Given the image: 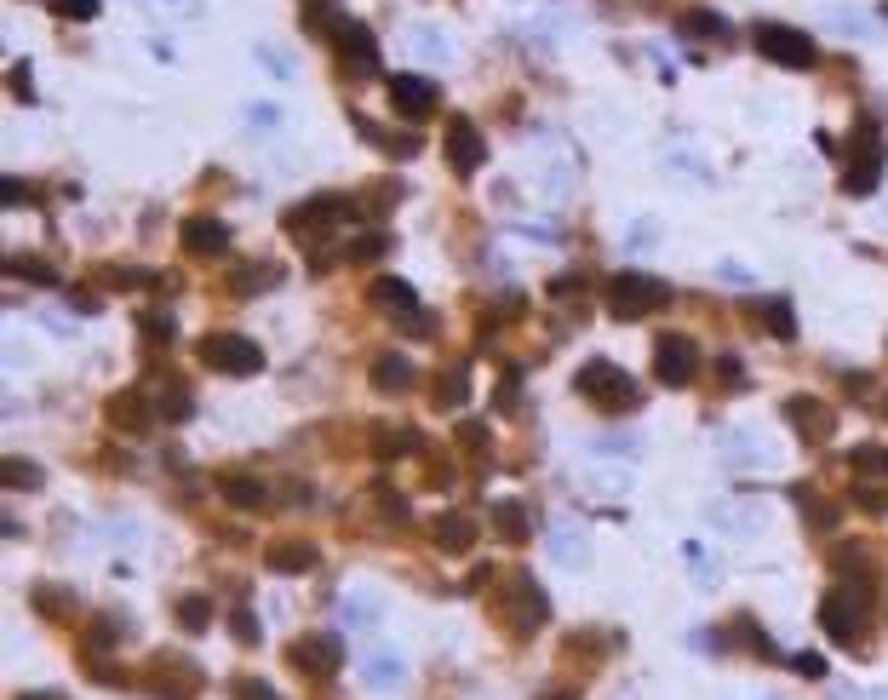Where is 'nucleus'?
<instances>
[{
  "label": "nucleus",
  "instance_id": "f257e3e1",
  "mask_svg": "<svg viewBox=\"0 0 888 700\" xmlns=\"http://www.w3.org/2000/svg\"><path fill=\"white\" fill-rule=\"evenodd\" d=\"M573 391L585 396L591 408H602V414H630V408L642 403V385L630 380L619 362H607V357H591L585 368H579L573 373Z\"/></svg>",
  "mask_w": 888,
  "mask_h": 700
},
{
  "label": "nucleus",
  "instance_id": "f03ea898",
  "mask_svg": "<svg viewBox=\"0 0 888 700\" xmlns=\"http://www.w3.org/2000/svg\"><path fill=\"white\" fill-rule=\"evenodd\" d=\"M665 298H671V287L659 276H648V270H619V276H607V287H602V305L614 321H642L665 305Z\"/></svg>",
  "mask_w": 888,
  "mask_h": 700
},
{
  "label": "nucleus",
  "instance_id": "7ed1b4c3",
  "mask_svg": "<svg viewBox=\"0 0 888 700\" xmlns=\"http://www.w3.org/2000/svg\"><path fill=\"white\" fill-rule=\"evenodd\" d=\"M144 684L161 700H195L201 684H207V671H201L184 648H156V655L144 661Z\"/></svg>",
  "mask_w": 888,
  "mask_h": 700
},
{
  "label": "nucleus",
  "instance_id": "20e7f679",
  "mask_svg": "<svg viewBox=\"0 0 888 700\" xmlns=\"http://www.w3.org/2000/svg\"><path fill=\"white\" fill-rule=\"evenodd\" d=\"M195 357H201V368L230 373V380H247V373H264V350L252 345L247 334H207V339L195 345Z\"/></svg>",
  "mask_w": 888,
  "mask_h": 700
},
{
  "label": "nucleus",
  "instance_id": "39448f33",
  "mask_svg": "<svg viewBox=\"0 0 888 700\" xmlns=\"http://www.w3.org/2000/svg\"><path fill=\"white\" fill-rule=\"evenodd\" d=\"M545 614H550V603H545V591L527 580V574H511L504 580V591H499V620H504V632H516V637H533L545 626Z\"/></svg>",
  "mask_w": 888,
  "mask_h": 700
},
{
  "label": "nucleus",
  "instance_id": "423d86ee",
  "mask_svg": "<svg viewBox=\"0 0 888 700\" xmlns=\"http://www.w3.org/2000/svg\"><path fill=\"white\" fill-rule=\"evenodd\" d=\"M883 161H888L883 133L872 127V121H859V127H854V144H849V167H843V190H849V195H872V190L883 184Z\"/></svg>",
  "mask_w": 888,
  "mask_h": 700
},
{
  "label": "nucleus",
  "instance_id": "0eeeda50",
  "mask_svg": "<svg viewBox=\"0 0 888 700\" xmlns=\"http://www.w3.org/2000/svg\"><path fill=\"white\" fill-rule=\"evenodd\" d=\"M820 626L831 643H859L866 637V597H859V586H831L820 597Z\"/></svg>",
  "mask_w": 888,
  "mask_h": 700
},
{
  "label": "nucleus",
  "instance_id": "6e6552de",
  "mask_svg": "<svg viewBox=\"0 0 888 700\" xmlns=\"http://www.w3.org/2000/svg\"><path fill=\"white\" fill-rule=\"evenodd\" d=\"M756 53H763L769 64H779V69H815V41H808L802 30H792V23H756Z\"/></svg>",
  "mask_w": 888,
  "mask_h": 700
},
{
  "label": "nucleus",
  "instance_id": "1a4fd4ad",
  "mask_svg": "<svg viewBox=\"0 0 888 700\" xmlns=\"http://www.w3.org/2000/svg\"><path fill=\"white\" fill-rule=\"evenodd\" d=\"M653 373H659V380H665L671 391L688 385L694 373H699V345H694L688 334H659V339H653Z\"/></svg>",
  "mask_w": 888,
  "mask_h": 700
},
{
  "label": "nucleus",
  "instance_id": "9d476101",
  "mask_svg": "<svg viewBox=\"0 0 888 700\" xmlns=\"http://www.w3.org/2000/svg\"><path fill=\"white\" fill-rule=\"evenodd\" d=\"M287 661H293V671H304V678H333V671L344 666V643L333 637V632H310V637H298L293 648H287Z\"/></svg>",
  "mask_w": 888,
  "mask_h": 700
},
{
  "label": "nucleus",
  "instance_id": "9b49d317",
  "mask_svg": "<svg viewBox=\"0 0 888 700\" xmlns=\"http://www.w3.org/2000/svg\"><path fill=\"white\" fill-rule=\"evenodd\" d=\"M785 419H792V431L808 448H826L836 437V414H831V403H820V396H785Z\"/></svg>",
  "mask_w": 888,
  "mask_h": 700
},
{
  "label": "nucleus",
  "instance_id": "f8f14e48",
  "mask_svg": "<svg viewBox=\"0 0 888 700\" xmlns=\"http://www.w3.org/2000/svg\"><path fill=\"white\" fill-rule=\"evenodd\" d=\"M481 161H488V144H481L476 121L470 115H447V167L459 172V179H476Z\"/></svg>",
  "mask_w": 888,
  "mask_h": 700
},
{
  "label": "nucleus",
  "instance_id": "ddd939ff",
  "mask_svg": "<svg viewBox=\"0 0 888 700\" xmlns=\"http://www.w3.org/2000/svg\"><path fill=\"white\" fill-rule=\"evenodd\" d=\"M373 305L385 311V316H396L408 334H430V328H424V311H419V293L401 282V276H378V282H373Z\"/></svg>",
  "mask_w": 888,
  "mask_h": 700
},
{
  "label": "nucleus",
  "instance_id": "4468645a",
  "mask_svg": "<svg viewBox=\"0 0 888 700\" xmlns=\"http://www.w3.org/2000/svg\"><path fill=\"white\" fill-rule=\"evenodd\" d=\"M339 218H355V202H344V195H310L304 207L287 213V230L310 241V236H321L327 224H339Z\"/></svg>",
  "mask_w": 888,
  "mask_h": 700
},
{
  "label": "nucleus",
  "instance_id": "2eb2a0df",
  "mask_svg": "<svg viewBox=\"0 0 888 700\" xmlns=\"http://www.w3.org/2000/svg\"><path fill=\"white\" fill-rule=\"evenodd\" d=\"M104 419L115 425L121 437H138L149 419H156V396H149L144 385H133V391H115L110 403H104Z\"/></svg>",
  "mask_w": 888,
  "mask_h": 700
},
{
  "label": "nucleus",
  "instance_id": "dca6fc26",
  "mask_svg": "<svg viewBox=\"0 0 888 700\" xmlns=\"http://www.w3.org/2000/svg\"><path fill=\"white\" fill-rule=\"evenodd\" d=\"M390 104L408 121H424L430 110L442 104V87L430 81V75H390Z\"/></svg>",
  "mask_w": 888,
  "mask_h": 700
},
{
  "label": "nucleus",
  "instance_id": "f3484780",
  "mask_svg": "<svg viewBox=\"0 0 888 700\" xmlns=\"http://www.w3.org/2000/svg\"><path fill=\"white\" fill-rule=\"evenodd\" d=\"M333 46H339V58L350 64V75H373L378 69V41H373V30L367 23H355V18H344L339 23V35H333Z\"/></svg>",
  "mask_w": 888,
  "mask_h": 700
},
{
  "label": "nucleus",
  "instance_id": "a211bd4d",
  "mask_svg": "<svg viewBox=\"0 0 888 700\" xmlns=\"http://www.w3.org/2000/svg\"><path fill=\"white\" fill-rule=\"evenodd\" d=\"M184 253L195 259H218V253H230V224L224 218H184Z\"/></svg>",
  "mask_w": 888,
  "mask_h": 700
},
{
  "label": "nucleus",
  "instance_id": "6ab92c4d",
  "mask_svg": "<svg viewBox=\"0 0 888 700\" xmlns=\"http://www.w3.org/2000/svg\"><path fill=\"white\" fill-rule=\"evenodd\" d=\"M836 574H843L849 586H859V591H872L877 586V568H872V545H859V540H849V545H836Z\"/></svg>",
  "mask_w": 888,
  "mask_h": 700
},
{
  "label": "nucleus",
  "instance_id": "aec40b11",
  "mask_svg": "<svg viewBox=\"0 0 888 700\" xmlns=\"http://www.w3.org/2000/svg\"><path fill=\"white\" fill-rule=\"evenodd\" d=\"M190 414H195V403H190V385L178 380V373H161V380H156V419L184 425Z\"/></svg>",
  "mask_w": 888,
  "mask_h": 700
},
{
  "label": "nucleus",
  "instance_id": "412c9836",
  "mask_svg": "<svg viewBox=\"0 0 888 700\" xmlns=\"http://www.w3.org/2000/svg\"><path fill=\"white\" fill-rule=\"evenodd\" d=\"M218 494L230 499L236 511H259L264 506V483L247 477V471H218Z\"/></svg>",
  "mask_w": 888,
  "mask_h": 700
},
{
  "label": "nucleus",
  "instance_id": "4be33fe9",
  "mask_svg": "<svg viewBox=\"0 0 888 700\" xmlns=\"http://www.w3.org/2000/svg\"><path fill=\"white\" fill-rule=\"evenodd\" d=\"M430 534H436L442 552H470V545H476V517H465V511H442Z\"/></svg>",
  "mask_w": 888,
  "mask_h": 700
},
{
  "label": "nucleus",
  "instance_id": "5701e85b",
  "mask_svg": "<svg viewBox=\"0 0 888 700\" xmlns=\"http://www.w3.org/2000/svg\"><path fill=\"white\" fill-rule=\"evenodd\" d=\"M792 499H797V511H802V522H808L815 534H831V529H836V506H831L826 494H815L808 483H797V488H792Z\"/></svg>",
  "mask_w": 888,
  "mask_h": 700
},
{
  "label": "nucleus",
  "instance_id": "b1692460",
  "mask_svg": "<svg viewBox=\"0 0 888 700\" xmlns=\"http://www.w3.org/2000/svg\"><path fill=\"white\" fill-rule=\"evenodd\" d=\"M270 568L275 574H310L316 568V545L310 540H275L270 545Z\"/></svg>",
  "mask_w": 888,
  "mask_h": 700
},
{
  "label": "nucleus",
  "instance_id": "393cba45",
  "mask_svg": "<svg viewBox=\"0 0 888 700\" xmlns=\"http://www.w3.org/2000/svg\"><path fill=\"white\" fill-rule=\"evenodd\" d=\"M527 529H533V517H527L522 499H499V506H493V534H499L504 545H522Z\"/></svg>",
  "mask_w": 888,
  "mask_h": 700
},
{
  "label": "nucleus",
  "instance_id": "a878e982",
  "mask_svg": "<svg viewBox=\"0 0 888 700\" xmlns=\"http://www.w3.org/2000/svg\"><path fill=\"white\" fill-rule=\"evenodd\" d=\"M373 385L385 391V396L413 391V362H408V357H378V362H373Z\"/></svg>",
  "mask_w": 888,
  "mask_h": 700
},
{
  "label": "nucleus",
  "instance_id": "bb28decb",
  "mask_svg": "<svg viewBox=\"0 0 888 700\" xmlns=\"http://www.w3.org/2000/svg\"><path fill=\"white\" fill-rule=\"evenodd\" d=\"M172 620H178V626H184V632H207V626H213V597H201V591H184V597H178V603H172Z\"/></svg>",
  "mask_w": 888,
  "mask_h": 700
},
{
  "label": "nucleus",
  "instance_id": "cd10ccee",
  "mask_svg": "<svg viewBox=\"0 0 888 700\" xmlns=\"http://www.w3.org/2000/svg\"><path fill=\"white\" fill-rule=\"evenodd\" d=\"M849 465H854L866 483H888V448H883V442H859L854 454H849Z\"/></svg>",
  "mask_w": 888,
  "mask_h": 700
},
{
  "label": "nucleus",
  "instance_id": "c85d7f7f",
  "mask_svg": "<svg viewBox=\"0 0 888 700\" xmlns=\"http://www.w3.org/2000/svg\"><path fill=\"white\" fill-rule=\"evenodd\" d=\"M390 253V236L385 230H362L350 247H344V264H373V259H385Z\"/></svg>",
  "mask_w": 888,
  "mask_h": 700
},
{
  "label": "nucleus",
  "instance_id": "c756f323",
  "mask_svg": "<svg viewBox=\"0 0 888 700\" xmlns=\"http://www.w3.org/2000/svg\"><path fill=\"white\" fill-rule=\"evenodd\" d=\"M401 202V184H367V195L355 202V218H378Z\"/></svg>",
  "mask_w": 888,
  "mask_h": 700
},
{
  "label": "nucleus",
  "instance_id": "7c9ffc66",
  "mask_svg": "<svg viewBox=\"0 0 888 700\" xmlns=\"http://www.w3.org/2000/svg\"><path fill=\"white\" fill-rule=\"evenodd\" d=\"M676 30L682 35H705V41H728V18H717V12H682Z\"/></svg>",
  "mask_w": 888,
  "mask_h": 700
},
{
  "label": "nucleus",
  "instance_id": "2f4dec72",
  "mask_svg": "<svg viewBox=\"0 0 888 700\" xmlns=\"http://www.w3.org/2000/svg\"><path fill=\"white\" fill-rule=\"evenodd\" d=\"M419 448H424V437L419 431H373V454H419Z\"/></svg>",
  "mask_w": 888,
  "mask_h": 700
},
{
  "label": "nucleus",
  "instance_id": "473e14b6",
  "mask_svg": "<svg viewBox=\"0 0 888 700\" xmlns=\"http://www.w3.org/2000/svg\"><path fill=\"white\" fill-rule=\"evenodd\" d=\"M0 483H7V488H23V494H35L46 477H41V465H35V460H18V454H12L7 471H0Z\"/></svg>",
  "mask_w": 888,
  "mask_h": 700
},
{
  "label": "nucleus",
  "instance_id": "72a5a7b5",
  "mask_svg": "<svg viewBox=\"0 0 888 700\" xmlns=\"http://www.w3.org/2000/svg\"><path fill=\"white\" fill-rule=\"evenodd\" d=\"M7 276H23V282L53 287V282H58V270H53V264H41V259H30V253H12V259H7Z\"/></svg>",
  "mask_w": 888,
  "mask_h": 700
},
{
  "label": "nucleus",
  "instance_id": "f704fd0d",
  "mask_svg": "<svg viewBox=\"0 0 888 700\" xmlns=\"http://www.w3.org/2000/svg\"><path fill=\"white\" fill-rule=\"evenodd\" d=\"M756 311H763V321H769L774 339H797V316H792V305H785V298H769V305H756Z\"/></svg>",
  "mask_w": 888,
  "mask_h": 700
},
{
  "label": "nucleus",
  "instance_id": "c9c22d12",
  "mask_svg": "<svg viewBox=\"0 0 888 700\" xmlns=\"http://www.w3.org/2000/svg\"><path fill=\"white\" fill-rule=\"evenodd\" d=\"M304 30H310V35H339L333 0H304Z\"/></svg>",
  "mask_w": 888,
  "mask_h": 700
},
{
  "label": "nucleus",
  "instance_id": "e433bc0d",
  "mask_svg": "<svg viewBox=\"0 0 888 700\" xmlns=\"http://www.w3.org/2000/svg\"><path fill=\"white\" fill-rule=\"evenodd\" d=\"M465 396H470V380L459 368L442 373V385H436V408H465Z\"/></svg>",
  "mask_w": 888,
  "mask_h": 700
},
{
  "label": "nucleus",
  "instance_id": "4c0bfd02",
  "mask_svg": "<svg viewBox=\"0 0 888 700\" xmlns=\"http://www.w3.org/2000/svg\"><path fill=\"white\" fill-rule=\"evenodd\" d=\"M270 282H275V270H270V264H241L236 276H230V287H236V293H264Z\"/></svg>",
  "mask_w": 888,
  "mask_h": 700
},
{
  "label": "nucleus",
  "instance_id": "58836bf2",
  "mask_svg": "<svg viewBox=\"0 0 888 700\" xmlns=\"http://www.w3.org/2000/svg\"><path fill=\"white\" fill-rule=\"evenodd\" d=\"M401 678H408V666H401L396 655H373L367 661V684L378 689V684H401Z\"/></svg>",
  "mask_w": 888,
  "mask_h": 700
},
{
  "label": "nucleus",
  "instance_id": "ea45409f",
  "mask_svg": "<svg viewBox=\"0 0 888 700\" xmlns=\"http://www.w3.org/2000/svg\"><path fill=\"white\" fill-rule=\"evenodd\" d=\"M98 282H104V287H144V282H161V276H144V270H126V264H104V270H98Z\"/></svg>",
  "mask_w": 888,
  "mask_h": 700
},
{
  "label": "nucleus",
  "instance_id": "a19ab883",
  "mask_svg": "<svg viewBox=\"0 0 888 700\" xmlns=\"http://www.w3.org/2000/svg\"><path fill=\"white\" fill-rule=\"evenodd\" d=\"M138 328H144L149 345H172V316H167V311H144V316H138Z\"/></svg>",
  "mask_w": 888,
  "mask_h": 700
},
{
  "label": "nucleus",
  "instance_id": "79ce46f5",
  "mask_svg": "<svg viewBox=\"0 0 888 700\" xmlns=\"http://www.w3.org/2000/svg\"><path fill=\"white\" fill-rule=\"evenodd\" d=\"M230 632H236L241 643H259V637H264V626H259V614H252L247 603H241V609L230 614Z\"/></svg>",
  "mask_w": 888,
  "mask_h": 700
},
{
  "label": "nucleus",
  "instance_id": "37998d69",
  "mask_svg": "<svg viewBox=\"0 0 888 700\" xmlns=\"http://www.w3.org/2000/svg\"><path fill=\"white\" fill-rule=\"evenodd\" d=\"M58 18H69V23H87V18H98V0H46Z\"/></svg>",
  "mask_w": 888,
  "mask_h": 700
},
{
  "label": "nucleus",
  "instance_id": "c03bdc74",
  "mask_svg": "<svg viewBox=\"0 0 888 700\" xmlns=\"http://www.w3.org/2000/svg\"><path fill=\"white\" fill-rule=\"evenodd\" d=\"M230 695H236V700H282V695H275L264 678H236V684H230Z\"/></svg>",
  "mask_w": 888,
  "mask_h": 700
},
{
  "label": "nucleus",
  "instance_id": "a18cd8bd",
  "mask_svg": "<svg viewBox=\"0 0 888 700\" xmlns=\"http://www.w3.org/2000/svg\"><path fill=\"white\" fill-rule=\"evenodd\" d=\"M35 597H41V614H69V603H75V597L58 591V586H35Z\"/></svg>",
  "mask_w": 888,
  "mask_h": 700
},
{
  "label": "nucleus",
  "instance_id": "49530a36",
  "mask_svg": "<svg viewBox=\"0 0 888 700\" xmlns=\"http://www.w3.org/2000/svg\"><path fill=\"white\" fill-rule=\"evenodd\" d=\"M556 557H562V563H585V540L568 534V529H556Z\"/></svg>",
  "mask_w": 888,
  "mask_h": 700
},
{
  "label": "nucleus",
  "instance_id": "de8ad7c7",
  "mask_svg": "<svg viewBox=\"0 0 888 700\" xmlns=\"http://www.w3.org/2000/svg\"><path fill=\"white\" fill-rule=\"evenodd\" d=\"M854 506H859V511H872V517H877V511H883V506H888V494H883V488H872V483H859V488H854Z\"/></svg>",
  "mask_w": 888,
  "mask_h": 700
},
{
  "label": "nucleus",
  "instance_id": "09e8293b",
  "mask_svg": "<svg viewBox=\"0 0 888 700\" xmlns=\"http://www.w3.org/2000/svg\"><path fill=\"white\" fill-rule=\"evenodd\" d=\"M344 620H350V626H367V620H373V597H367V591H355V597H350V609H344Z\"/></svg>",
  "mask_w": 888,
  "mask_h": 700
},
{
  "label": "nucleus",
  "instance_id": "8fccbe9b",
  "mask_svg": "<svg viewBox=\"0 0 888 700\" xmlns=\"http://www.w3.org/2000/svg\"><path fill=\"white\" fill-rule=\"evenodd\" d=\"M12 92H18V104H35V81H30V64H18V69H12Z\"/></svg>",
  "mask_w": 888,
  "mask_h": 700
},
{
  "label": "nucleus",
  "instance_id": "3c124183",
  "mask_svg": "<svg viewBox=\"0 0 888 700\" xmlns=\"http://www.w3.org/2000/svg\"><path fill=\"white\" fill-rule=\"evenodd\" d=\"M0 190H7V207H23V202H35V184H23V179H7Z\"/></svg>",
  "mask_w": 888,
  "mask_h": 700
},
{
  "label": "nucleus",
  "instance_id": "603ef678",
  "mask_svg": "<svg viewBox=\"0 0 888 700\" xmlns=\"http://www.w3.org/2000/svg\"><path fill=\"white\" fill-rule=\"evenodd\" d=\"M459 442H465V448H488V425H481V419H465V425H459Z\"/></svg>",
  "mask_w": 888,
  "mask_h": 700
},
{
  "label": "nucleus",
  "instance_id": "864d4df0",
  "mask_svg": "<svg viewBox=\"0 0 888 700\" xmlns=\"http://www.w3.org/2000/svg\"><path fill=\"white\" fill-rule=\"evenodd\" d=\"M717 380H722V391H740V362L722 357V362H717Z\"/></svg>",
  "mask_w": 888,
  "mask_h": 700
},
{
  "label": "nucleus",
  "instance_id": "5fc2aeb1",
  "mask_svg": "<svg viewBox=\"0 0 888 700\" xmlns=\"http://www.w3.org/2000/svg\"><path fill=\"white\" fill-rule=\"evenodd\" d=\"M792 666L802 671V678H826V661H820V655H797Z\"/></svg>",
  "mask_w": 888,
  "mask_h": 700
},
{
  "label": "nucleus",
  "instance_id": "6e6d98bb",
  "mask_svg": "<svg viewBox=\"0 0 888 700\" xmlns=\"http://www.w3.org/2000/svg\"><path fill=\"white\" fill-rule=\"evenodd\" d=\"M424 477L436 483V488H447V483H453V471H447V460H430V465H424Z\"/></svg>",
  "mask_w": 888,
  "mask_h": 700
},
{
  "label": "nucleus",
  "instance_id": "4d7b16f0",
  "mask_svg": "<svg viewBox=\"0 0 888 700\" xmlns=\"http://www.w3.org/2000/svg\"><path fill=\"white\" fill-rule=\"evenodd\" d=\"M550 293H556V298H573V293H579V276H556Z\"/></svg>",
  "mask_w": 888,
  "mask_h": 700
},
{
  "label": "nucleus",
  "instance_id": "13d9d810",
  "mask_svg": "<svg viewBox=\"0 0 888 700\" xmlns=\"http://www.w3.org/2000/svg\"><path fill=\"white\" fill-rule=\"evenodd\" d=\"M12 700H64V695H53V689H23V695H12Z\"/></svg>",
  "mask_w": 888,
  "mask_h": 700
}]
</instances>
